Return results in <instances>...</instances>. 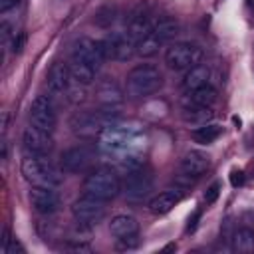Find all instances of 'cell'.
<instances>
[{"label":"cell","mask_w":254,"mask_h":254,"mask_svg":"<svg viewBox=\"0 0 254 254\" xmlns=\"http://www.w3.org/2000/svg\"><path fill=\"white\" fill-rule=\"evenodd\" d=\"M151 28H153V24H151L149 16H147L145 12H135V14L131 16V20H129L127 36L137 44V42L143 40L147 34H151Z\"/></svg>","instance_id":"obj_21"},{"label":"cell","mask_w":254,"mask_h":254,"mask_svg":"<svg viewBox=\"0 0 254 254\" xmlns=\"http://www.w3.org/2000/svg\"><path fill=\"white\" fill-rule=\"evenodd\" d=\"M208 79H210V69L206 65L198 64V65H194V67H190V69L185 71L183 81H181V87H183L185 93H189L192 89H198V87L206 85Z\"/></svg>","instance_id":"obj_18"},{"label":"cell","mask_w":254,"mask_h":254,"mask_svg":"<svg viewBox=\"0 0 254 254\" xmlns=\"http://www.w3.org/2000/svg\"><path fill=\"white\" fill-rule=\"evenodd\" d=\"M107 60L105 56V46L103 40H89V38H79L73 48H71V60L69 62H79L95 71L101 67V64Z\"/></svg>","instance_id":"obj_7"},{"label":"cell","mask_w":254,"mask_h":254,"mask_svg":"<svg viewBox=\"0 0 254 254\" xmlns=\"http://www.w3.org/2000/svg\"><path fill=\"white\" fill-rule=\"evenodd\" d=\"M6 127H8V113L4 111L2 113V131H6Z\"/></svg>","instance_id":"obj_36"},{"label":"cell","mask_w":254,"mask_h":254,"mask_svg":"<svg viewBox=\"0 0 254 254\" xmlns=\"http://www.w3.org/2000/svg\"><path fill=\"white\" fill-rule=\"evenodd\" d=\"M16 252H24V246L16 238H12L10 244H8V248H6V254H16Z\"/></svg>","instance_id":"obj_35"},{"label":"cell","mask_w":254,"mask_h":254,"mask_svg":"<svg viewBox=\"0 0 254 254\" xmlns=\"http://www.w3.org/2000/svg\"><path fill=\"white\" fill-rule=\"evenodd\" d=\"M161 44H163V42L151 32V34H147L143 40H139V42L135 44V50H137V54H139L141 58H153V56L159 52Z\"/></svg>","instance_id":"obj_27"},{"label":"cell","mask_w":254,"mask_h":254,"mask_svg":"<svg viewBox=\"0 0 254 254\" xmlns=\"http://www.w3.org/2000/svg\"><path fill=\"white\" fill-rule=\"evenodd\" d=\"M28 196H30L32 208L36 212H40V214H54L62 204L60 194L54 190V187H38V185H34L30 189Z\"/></svg>","instance_id":"obj_12"},{"label":"cell","mask_w":254,"mask_h":254,"mask_svg":"<svg viewBox=\"0 0 254 254\" xmlns=\"http://www.w3.org/2000/svg\"><path fill=\"white\" fill-rule=\"evenodd\" d=\"M121 190L129 202H143L153 190V175L147 169L135 167L125 175Z\"/></svg>","instance_id":"obj_6"},{"label":"cell","mask_w":254,"mask_h":254,"mask_svg":"<svg viewBox=\"0 0 254 254\" xmlns=\"http://www.w3.org/2000/svg\"><path fill=\"white\" fill-rule=\"evenodd\" d=\"M81 190H83V194H89V196H95V198L107 202L121 192V181L115 175V171H111L107 167H99L85 177Z\"/></svg>","instance_id":"obj_2"},{"label":"cell","mask_w":254,"mask_h":254,"mask_svg":"<svg viewBox=\"0 0 254 254\" xmlns=\"http://www.w3.org/2000/svg\"><path fill=\"white\" fill-rule=\"evenodd\" d=\"M183 198V192L181 189H169V190H163L159 194H155L151 200H149V210L153 214H167L169 210H173V206Z\"/></svg>","instance_id":"obj_17"},{"label":"cell","mask_w":254,"mask_h":254,"mask_svg":"<svg viewBox=\"0 0 254 254\" xmlns=\"http://www.w3.org/2000/svg\"><path fill=\"white\" fill-rule=\"evenodd\" d=\"M212 117H214V111L210 107H198V105L183 107V121L190 127H200L204 123H210Z\"/></svg>","instance_id":"obj_22"},{"label":"cell","mask_w":254,"mask_h":254,"mask_svg":"<svg viewBox=\"0 0 254 254\" xmlns=\"http://www.w3.org/2000/svg\"><path fill=\"white\" fill-rule=\"evenodd\" d=\"M58 121V113L54 107V101L48 95H36L30 103V123L52 133Z\"/></svg>","instance_id":"obj_9"},{"label":"cell","mask_w":254,"mask_h":254,"mask_svg":"<svg viewBox=\"0 0 254 254\" xmlns=\"http://www.w3.org/2000/svg\"><path fill=\"white\" fill-rule=\"evenodd\" d=\"M109 121H113V117L107 111H75L69 117V127L77 137L91 139L99 135Z\"/></svg>","instance_id":"obj_5"},{"label":"cell","mask_w":254,"mask_h":254,"mask_svg":"<svg viewBox=\"0 0 254 254\" xmlns=\"http://www.w3.org/2000/svg\"><path fill=\"white\" fill-rule=\"evenodd\" d=\"M248 4H250V8H254V0H248Z\"/></svg>","instance_id":"obj_37"},{"label":"cell","mask_w":254,"mask_h":254,"mask_svg":"<svg viewBox=\"0 0 254 254\" xmlns=\"http://www.w3.org/2000/svg\"><path fill=\"white\" fill-rule=\"evenodd\" d=\"M103 46H105V56L107 60H117V62H127L131 60L137 50H135V42L123 34V32H111L105 40H103Z\"/></svg>","instance_id":"obj_11"},{"label":"cell","mask_w":254,"mask_h":254,"mask_svg":"<svg viewBox=\"0 0 254 254\" xmlns=\"http://www.w3.org/2000/svg\"><path fill=\"white\" fill-rule=\"evenodd\" d=\"M20 2H22V0H0V12H2V14H6L8 10L16 8Z\"/></svg>","instance_id":"obj_32"},{"label":"cell","mask_w":254,"mask_h":254,"mask_svg":"<svg viewBox=\"0 0 254 254\" xmlns=\"http://www.w3.org/2000/svg\"><path fill=\"white\" fill-rule=\"evenodd\" d=\"M202 62V48L192 42H175L165 50V64L169 69L187 71Z\"/></svg>","instance_id":"obj_4"},{"label":"cell","mask_w":254,"mask_h":254,"mask_svg":"<svg viewBox=\"0 0 254 254\" xmlns=\"http://www.w3.org/2000/svg\"><path fill=\"white\" fill-rule=\"evenodd\" d=\"M190 135H192V139L196 143L208 145V143H214L222 135V125H218V123H204L200 127H194Z\"/></svg>","instance_id":"obj_25"},{"label":"cell","mask_w":254,"mask_h":254,"mask_svg":"<svg viewBox=\"0 0 254 254\" xmlns=\"http://www.w3.org/2000/svg\"><path fill=\"white\" fill-rule=\"evenodd\" d=\"M208 165H210L208 155L202 153V151H196V149L187 151V153L183 155L181 163H179L181 173H183L185 177H190V179H198L200 175H204L206 169H208Z\"/></svg>","instance_id":"obj_14"},{"label":"cell","mask_w":254,"mask_h":254,"mask_svg":"<svg viewBox=\"0 0 254 254\" xmlns=\"http://www.w3.org/2000/svg\"><path fill=\"white\" fill-rule=\"evenodd\" d=\"M198 218H200V210H194V214L189 218V224H187V232H194V230H196Z\"/></svg>","instance_id":"obj_33"},{"label":"cell","mask_w":254,"mask_h":254,"mask_svg":"<svg viewBox=\"0 0 254 254\" xmlns=\"http://www.w3.org/2000/svg\"><path fill=\"white\" fill-rule=\"evenodd\" d=\"M24 46H26V34L24 32H16V36L10 42V52L12 54H20L24 50Z\"/></svg>","instance_id":"obj_29"},{"label":"cell","mask_w":254,"mask_h":254,"mask_svg":"<svg viewBox=\"0 0 254 254\" xmlns=\"http://www.w3.org/2000/svg\"><path fill=\"white\" fill-rule=\"evenodd\" d=\"M151 32H153L161 42H169V40H173V38L181 32V24H179L177 18H173V16H169V14H163V16H159V18L153 22Z\"/></svg>","instance_id":"obj_19"},{"label":"cell","mask_w":254,"mask_h":254,"mask_svg":"<svg viewBox=\"0 0 254 254\" xmlns=\"http://www.w3.org/2000/svg\"><path fill=\"white\" fill-rule=\"evenodd\" d=\"M117 18V8L115 4H103L95 10L93 14V22L99 26V28H109Z\"/></svg>","instance_id":"obj_28"},{"label":"cell","mask_w":254,"mask_h":254,"mask_svg":"<svg viewBox=\"0 0 254 254\" xmlns=\"http://www.w3.org/2000/svg\"><path fill=\"white\" fill-rule=\"evenodd\" d=\"M22 175L28 183L38 187H58L62 183V173L44 157V155H30L22 161Z\"/></svg>","instance_id":"obj_3"},{"label":"cell","mask_w":254,"mask_h":254,"mask_svg":"<svg viewBox=\"0 0 254 254\" xmlns=\"http://www.w3.org/2000/svg\"><path fill=\"white\" fill-rule=\"evenodd\" d=\"M10 240H12V238H10V232H8V228L4 226V228H2V238H0V250H2L4 254H6V248H8Z\"/></svg>","instance_id":"obj_34"},{"label":"cell","mask_w":254,"mask_h":254,"mask_svg":"<svg viewBox=\"0 0 254 254\" xmlns=\"http://www.w3.org/2000/svg\"><path fill=\"white\" fill-rule=\"evenodd\" d=\"M93 163V151L87 145H75L62 153L60 167L65 173H83Z\"/></svg>","instance_id":"obj_10"},{"label":"cell","mask_w":254,"mask_h":254,"mask_svg":"<svg viewBox=\"0 0 254 254\" xmlns=\"http://www.w3.org/2000/svg\"><path fill=\"white\" fill-rule=\"evenodd\" d=\"M69 79H71L69 65L64 62H56L48 71V79H46L48 91L52 95H64L69 89Z\"/></svg>","instance_id":"obj_15"},{"label":"cell","mask_w":254,"mask_h":254,"mask_svg":"<svg viewBox=\"0 0 254 254\" xmlns=\"http://www.w3.org/2000/svg\"><path fill=\"white\" fill-rule=\"evenodd\" d=\"M22 143L30 155H46L52 149V135L30 123L22 133Z\"/></svg>","instance_id":"obj_13"},{"label":"cell","mask_w":254,"mask_h":254,"mask_svg":"<svg viewBox=\"0 0 254 254\" xmlns=\"http://www.w3.org/2000/svg\"><path fill=\"white\" fill-rule=\"evenodd\" d=\"M163 85V75L157 65L153 64H139L135 65L125 77V91L129 97L141 99L153 95Z\"/></svg>","instance_id":"obj_1"},{"label":"cell","mask_w":254,"mask_h":254,"mask_svg":"<svg viewBox=\"0 0 254 254\" xmlns=\"http://www.w3.org/2000/svg\"><path fill=\"white\" fill-rule=\"evenodd\" d=\"M218 194H220V183H212V185L204 190V200H206V204H212V202L218 198Z\"/></svg>","instance_id":"obj_30"},{"label":"cell","mask_w":254,"mask_h":254,"mask_svg":"<svg viewBox=\"0 0 254 254\" xmlns=\"http://www.w3.org/2000/svg\"><path fill=\"white\" fill-rule=\"evenodd\" d=\"M71 214L79 226H95L105 216V200L83 194L71 204Z\"/></svg>","instance_id":"obj_8"},{"label":"cell","mask_w":254,"mask_h":254,"mask_svg":"<svg viewBox=\"0 0 254 254\" xmlns=\"http://www.w3.org/2000/svg\"><path fill=\"white\" fill-rule=\"evenodd\" d=\"M230 246L234 252L238 254H248V252H254V230L252 228H236L230 236Z\"/></svg>","instance_id":"obj_23"},{"label":"cell","mask_w":254,"mask_h":254,"mask_svg":"<svg viewBox=\"0 0 254 254\" xmlns=\"http://www.w3.org/2000/svg\"><path fill=\"white\" fill-rule=\"evenodd\" d=\"M109 232L117 240L127 238V236H135V234H139V222L131 214H115L109 222Z\"/></svg>","instance_id":"obj_16"},{"label":"cell","mask_w":254,"mask_h":254,"mask_svg":"<svg viewBox=\"0 0 254 254\" xmlns=\"http://www.w3.org/2000/svg\"><path fill=\"white\" fill-rule=\"evenodd\" d=\"M69 73H71V79H73L77 85L85 87V85H91V83L95 81V73H97V71H95L93 67L85 65V64L69 62Z\"/></svg>","instance_id":"obj_26"},{"label":"cell","mask_w":254,"mask_h":254,"mask_svg":"<svg viewBox=\"0 0 254 254\" xmlns=\"http://www.w3.org/2000/svg\"><path fill=\"white\" fill-rule=\"evenodd\" d=\"M216 97H218L216 89H214L210 83H206V85H202V87H198V89H192V91H189V93L185 95V99H183V107H185V105L212 107V103L216 101Z\"/></svg>","instance_id":"obj_20"},{"label":"cell","mask_w":254,"mask_h":254,"mask_svg":"<svg viewBox=\"0 0 254 254\" xmlns=\"http://www.w3.org/2000/svg\"><path fill=\"white\" fill-rule=\"evenodd\" d=\"M97 101L101 103V105H105L107 109H111V107H115V105H121L123 103V93H121V89L115 85V83H101L99 87H97Z\"/></svg>","instance_id":"obj_24"},{"label":"cell","mask_w":254,"mask_h":254,"mask_svg":"<svg viewBox=\"0 0 254 254\" xmlns=\"http://www.w3.org/2000/svg\"><path fill=\"white\" fill-rule=\"evenodd\" d=\"M230 183H232V187H242L244 185V173L240 169H234L230 173Z\"/></svg>","instance_id":"obj_31"}]
</instances>
